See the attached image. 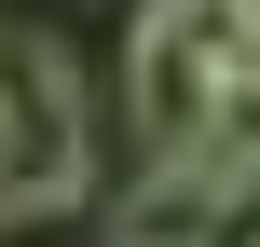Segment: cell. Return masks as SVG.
Segmentation results:
<instances>
[{"instance_id": "obj_1", "label": "cell", "mask_w": 260, "mask_h": 247, "mask_svg": "<svg viewBox=\"0 0 260 247\" xmlns=\"http://www.w3.org/2000/svg\"><path fill=\"white\" fill-rule=\"evenodd\" d=\"M247 69H260V0H137L123 110H137L151 151H206Z\"/></svg>"}, {"instance_id": "obj_2", "label": "cell", "mask_w": 260, "mask_h": 247, "mask_svg": "<svg viewBox=\"0 0 260 247\" xmlns=\"http://www.w3.org/2000/svg\"><path fill=\"white\" fill-rule=\"evenodd\" d=\"M82 165H96V138H82V69H69V41H55V28H0V220L82 206Z\"/></svg>"}]
</instances>
